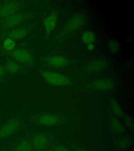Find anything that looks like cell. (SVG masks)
Wrapping results in <instances>:
<instances>
[{"label":"cell","mask_w":134,"mask_h":151,"mask_svg":"<svg viewBox=\"0 0 134 151\" xmlns=\"http://www.w3.org/2000/svg\"><path fill=\"white\" fill-rule=\"evenodd\" d=\"M42 76L47 82L54 86H65L70 83L68 77L60 73L52 71H44L42 73Z\"/></svg>","instance_id":"6da1fadb"},{"label":"cell","mask_w":134,"mask_h":151,"mask_svg":"<svg viewBox=\"0 0 134 151\" xmlns=\"http://www.w3.org/2000/svg\"><path fill=\"white\" fill-rule=\"evenodd\" d=\"M19 127V123L17 121H10L0 129V137H8L15 132Z\"/></svg>","instance_id":"7a4b0ae2"},{"label":"cell","mask_w":134,"mask_h":151,"mask_svg":"<svg viewBox=\"0 0 134 151\" xmlns=\"http://www.w3.org/2000/svg\"><path fill=\"white\" fill-rule=\"evenodd\" d=\"M107 62L105 60L100 59L90 63L86 66V70L90 73H97L105 68Z\"/></svg>","instance_id":"3957f363"},{"label":"cell","mask_w":134,"mask_h":151,"mask_svg":"<svg viewBox=\"0 0 134 151\" xmlns=\"http://www.w3.org/2000/svg\"><path fill=\"white\" fill-rule=\"evenodd\" d=\"M113 81L108 79L95 80L91 84V87L94 89L104 91L111 89L113 87Z\"/></svg>","instance_id":"277c9868"},{"label":"cell","mask_w":134,"mask_h":151,"mask_svg":"<svg viewBox=\"0 0 134 151\" xmlns=\"http://www.w3.org/2000/svg\"><path fill=\"white\" fill-rule=\"evenodd\" d=\"M58 15L56 12H53L45 19L44 25L47 34H49L54 30L56 26Z\"/></svg>","instance_id":"5b68a950"},{"label":"cell","mask_w":134,"mask_h":151,"mask_svg":"<svg viewBox=\"0 0 134 151\" xmlns=\"http://www.w3.org/2000/svg\"><path fill=\"white\" fill-rule=\"evenodd\" d=\"M38 123L44 126H52L56 125L59 122L58 118L54 114H44L38 119Z\"/></svg>","instance_id":"8992f818"},{"label":"cell","mask_w":134,"mask_h":151,"mask_svg":"<svg viewBox=\"0 0 134 151\" xmlns=\"http://www.w3.org/2000/svg\"><path fill=\"white\" fill-rule=\"evenodd\" d=\"M48 139L44 134H39L34 137L33 141V147L37 150H42L45 149L48 144Z\"/></svg>","instance_id":"52a82bcc"},{"label":"cell","mask_w":134,"mask_h":151,"mask_svg":"<svg viewBox=\"0 0 134 151\" xmlns=\"http://www.w3.org/2000/svg\"><path fill=\"white\" fill-rule=\"evenodd\" d=\"M84 18L82 16L78 15L73 17L69 22L68 27L71 30H76L82 26L84 23Z\"/></svg>","instance_id":"ba28073f"},{"label":"cell","mask_w":134,"mask_h":151,"mask_svg":"<svg viewBox=\"0 0 134 151\" xmlns=\"http://www.w3.org/2000/svg\"><path fill=\"white\" fill-rule=\"evenodd\" d=\"M48 63L51 66L57 67H60L65 66L67 63V60L64 57L55 56L49 57L48 59Z\"/></svg>","instance_id":"9c48e42d"},{"label":"cell","mask_w":134,"mask_h":151,"mask_svg":"<svg viewBox=\"0 0 134 151\" xmlns=\"http://www.w3.org/2000/svg\"><path fill=\"white\" fill-rule=\"evenodd\" d=\"M14 58L17 61L22 63H27L31 61V55L24 50H16L14 52Z\"/></svg>","instance_id":"30bf717a"},{"label":"cell","mask_w":134,"mask_h":151,"mask_svg":"<svg viewBox=\"0 0 134 151\" xmlns=\"http://www.w3.org/2000/svg\"><path fill=\"white\" fill-rule=\"evenodd\" d=\"M111 129L117 134H123L125 132V127L117 118H113L110 121Z\"/></svg>","instance_id":"8fae6325"},{"label":"cell","mask_w":134,"mask_h":151,"mask_svg":"<svg viewBox=\"0 0 134 151\" xmlns=\"http://www.w3.org/2000/svg\"><path fill=\"white\" fill-rule=\"evenodd\" d=\"M110 104L111 110L115 115L118 117H122L124 116V112L123 111L122 109L115 99L111 100Z\"/></svg>","instance_id":"7c38bea8"},{"label":"cell","mask_w":134,"mask_h":151,"mask_svg":"<svg viewBox=\"0 0 134 151\" xmlns=\"http://www.w3.org/2000/svg\"><path fill=\"white\" fill-rule=\"evenodd\" d=\"M133 141L130 137H124L118 139L116 142V145L118 148L126 149L129 148L131 146Z\"/></svg>","instance_id":"4fadbf2b"},{"label":"cell","mask_w":134,"mask_h":151,"mask_svg":"<svg viewBox=\"0 0 134 151\" xmlns=\"http://www.w3.org/2000/svg\"><path fill=\"white\" fill-rule=\"evenodd\" d=\"M81 38L83 42L87 44H89L94 42L95 40V36L94 33L91 31H85L83 33Z\"/></svg>","instance_id":"5bb4252c"},{"label":"cell","mask_w":134,"mask_h":151,"mask_svg":"<svg viewBox=\"0 0 134 151\" xmlns=\"http://www.w3.org/2000/svg\"><path fill=\"white\" fill-rule=\"evenodd\" d=\"M33 145L31 142L28 141L21 142L17 146L16 151H32Z\"/></svg>","instance_id":"9a60e30c"},{"label":"cell","mask_w":134,"mask_h":151,"mask_svg":"<svg viewBox=\"0 0 134 151\" xmlns=\"http://www.w3.org/2000/svg\"><path fill=\"white\" fill-rule=\"evenodd\" d=\"M26 31L24 29H17L12 32L11 36L14 39H21L24 37L26 35Z\"/></svg>","instance_id":"2e32d148"},{"label":"cell","mask_w":134,"mask_h":151,"mask_svg":"<svg viewBox=\"0 0 134 151\" xmlns=\"http://www.w3.org/2000/svg\"><path fill=\"white\" fill-rule=\"evenodd\" d=\"M108 47L112 52L116 53L120 50L119 43L115 40H111L108 42Z\"/></svg>","instance_id":"e0dca14e"},{"label":"cell","mask_w":134,"mask_h":151,"mask_svg":"<svg viewBox=\"0 0 134 151\" xmlns=\"http://www.w3.org/2000/svg\"><path fill=\"white\" fill-rule=\"evenodd\" d=\"M124 122L129 129L133 131L134 130V122L133 119L130 115H126L124 116Z\"/></svg>","instance_id":"ac0fdd59"},{"label":"cell","mask_w":134,"mask_h":151,"mask_svg":"<svg viewBox=\"0 0 134 151\" xmlns=\"http://www.w3.org/2000/svg\"><path fill=\"white\" fill-rule=\"evenodd\" d=\"M15 46V43L11 38H7L5 40L4 42V47L5 50H12Z\"/></svg>","instance_id":"d6986e66"},{"label":"cell","mask_w":134,"mask_h":151,"mask_svg":"<svg viewBox=\"0 0 134 151\" xmlns=\"http://www.w3.org/2000/svg\"><path fill=\"white\" fill-rule=\"evenodd\" d=\"M8 69L11 72H16L19 70V66L14 63H11L8 65Z\"/></svg>","instance_id":"ffe728a7"},{"label":"cell","mask_w":134,"mask_h":151,"mask_svg":"<svg viewBox=\"0 0 134 151\" xmlns=\"http://www.w3.org/2000/svg\"><path fill=\"white\" fill-rule=\"evenodd\" d=\"M54 150V151H70L66 147L61 145L56 146Z\"/></svg>","instance_id":"44dd1931"},{"label":"cell","mask_w":134,"mask_h":151,"mask_svg":"<svg viewBox=\"0 0 134 151\" xmlns=\"http://www.w3.org/2000/svg\"><path fill=\"white\" fill-rule=\"evenodd\" d=\"M87 49L90 51H92L94 49V45L93 43L87 44Z\"/></svg>","instance_id":"7402d4cb"},{"label":"cell","mask_w":134,"mask_h":151,"mask_svg":"<svg viewBox=\"0 0 134 151\" xmlns=\"http://www.w3.org/2000/svg\"><path fill=\"white\" fill-rule=\"evenodd\" d=\"M77 151H86V150H83V149H78Z\"/></svg>","instance_id":"603a6c76"},{"label":"cell","mask_w":134,"mask_h":151,"mask_svg":"<svg viewBox=\"0 0 134 151\" xmlns=\"http://www.w3.org/2000/svg\"><path fill=\"white\" fill-rule=\"evenodd\" d=\"M48 151H54V150H49Z\"/></svg>","instance_id":"cb8c5ba5"},{"label":"cell","mask_w":134,"mask_h":151,"mask_svg":"<svg viewBox=\"0 0 134 151\" xmlns=\"http://www.w3.org/2000/svg\"><path fill=\"white\" fill-rule=\"evenodd\" d=\"M2 73V70H1V69H0V73Z\"/></svg>","instance_id":"d4e9b609"}]
</instances>
